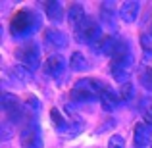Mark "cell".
Masks as SVG:
<instances>
[{
    "mask_svg": "<svg viewBox=\"0 0 152 148\" xmlns=\"http://www.w3.org/2000/svg\"><path fill=\"white\" fill-rule=\"evenodd\" d=\"M67 17H69V23H71V27H77L79 23L83 21V19L87 17V14H85V10H83V6L81 4H77V2H73V4H69V8H67Z\"/></svg>",
    "mask_w": 152,
    "mask_h": 148,
    "instance_id": "15",
    "label": "cell"
},
{
    "mask_svg": "<svg viewBox=\"0 0 152 148\" xmlns=\"http://www.w3.org/2000/svg\"><path fill=\"white\" fill-rule=\"evenodd\" d=\"M150 148H152V144H150Z\"/></svg>",
    "mask_w": 152,
    "mask_h": 148,
    "instance_id": "23",
    "label": "cell"
},
{
    "mask_svg": "<svg viewBox=\"0 0 152 148\" xmlns=\"http://www.w3.org/2000/svg\"><path fill=\"white\" fill-rule=\"evenodd\" d=\"M42 41H45L46 48L50 50H64L67 46V37L62 33V31L54 29V27H48L42 33Z\"/></svg>",
    "mask_w": 152,
    "mask_h": 148,
    "instance_id": "8",
    "label": "cell"
},
{
    "mask_svg": "<svg viewBox=\"0 0 152 148\" xmlns=\"http://www.w3.org/2000/svg\"><path fill=\"white\" fill-rule=\"evenodd\" d=\"M104 83L98 79H79L71 89V100L73 102H91L94 98H100Z\"/></svg>",
    "mask_w": 152,
    "mask_h": 148,
    "instance_id": "3",
    "label": "cell"
},
{
    "mask_svg": "<svg viewBox=\"0 0 152 148\" xmlns=\"http://www.w3.org/2000/svg\"><path fill=\"white\" fill-rule=\"evenodd\" d=\"M110 71L112 77L115 81H119L121 85L129 83V73H131V66H133V56H131L129 42L118 39V44L114 48V54L110 56Z\"/></svg>",
    "mask_w": 152,
    "mask_h": 148,
    "instance_id": "1",
    "label": "cell"
},
{
    "mask_svg": "<svg viewBox=\"0 0 152 148\" xmlns=\"http://www.w3.org/2000/svg\"><path fill=\"white\" fill-rule=\"evenodd\" d=\"M19 139H21V146L23 148H42L41 129H39V125L35 121H31V119H29V121H25Z\"/></svg>",
    "mask_w": 152,
    "mask_h": 148,
    "instance_id": "7",
    "label": "cell"
},
{
    "mask_svg": "<svg viewBox=\"0 0 152 148\" xmlns=\"http://www.w3.org/2000/svg\"><path fill=\"white\" fill-rule=\"evenodd\" d=\"M10 73H12V77H14V81H19V83H23V85L31 81V71L23 66H14L10 69Z\"/></svg>",
    "mask_w": 152,
    "mask_h": 148,
    "instance_id": "17",
    "label": "cell"
},
{
    "mask_svg": "<svg viewBox=\"0 0 152 148\" xmlns=\"http://www.w3.org/2000/svg\"><path fill=\"white\" fill-rule=\"evenodd\" d=\"M73 31H75V39H77L79 42H85V44H96L102 39L100 25H98L93 17H89V15H87Z\"/></svg>",
    "mask_w": 152,
    "mask_h": 148,
    "instance_id": "5",
    "label": "cell"
},
{
    "mask_svg": "<svg viewBox=\"0 0 152 148\" xmlns=\"http://www.w3.org/2000/svg\"><path fill=\"white\" fill-rule=\"evenodd\" d=\"M139 12H141V2L137 0H127L119 6V17L123 19L125 23H133L137 19Z\"/></svg>",
    "mask_w": 152,
    "mask_h": 148,
    "instance_id": "11",
    "label": "cell"
},
{
    "mask_svg": "<svg viewBox=\"0 0 152 148\" xmlns=\"http://www.w3.org/2000/svg\"><path fill=\"white\" fill-rule=\"evenodd\" d=\"M119 94L115 93L112 87H108V85H104V89H102V93H100V104H102V110H106V112H112V110H115L118 108V104H119Z\"/></svg>",
    "mask_w": 152,
    "mask_h": 148,
    "instance_id": "12",
    "label": "cell"
},
{
    "mask_svg": "<svg viewBox=\"0 0 152 148\" xmlns=\"http://www.w3.org/2000/svg\"><path fill=\"white\" fill-rule=\"evenodd\" d=\"M142 115H145V123H148L152 127V100L145 104V110H142Z\"/></svg>",
    "mask_w": 152,
    "mask_h": 148,
    "instance_id": "21",
    "label": "cell"
},
{
    "mask_svg": "<svg viewBox=\"0 0 152 148\" xmlns=\"http://www.w3.org/2000/svg\"><path fill=\"white\" fill-rule=\"evenodd\" d=\"M133 142L135 148H146L148 144H152V127L148 123H137L133 129Z\"/></svg>",
    "mask_w": 152,
    "mask_h": 148,
    "instance_id": "9",
    "label": "cell"
},
{
    "mask_svg": "<svg viewBox=\"0 0 152 148\" xmlns=\"http://www.w3.org/2000/svg\"><path fill=\"white\" fill-rule=\"evenodd\" d=\"M148 35H150V39H152V21H150V25H148Z\"/></svg>",
    "mask_w": 152,
    "mask_h": 148,
    "instance_id": "22",
    "label": "cell"
},
{
    "mask_svg": "<svg viewBox=\"0 0 152 148\" xmlns=\"http://www.w3.org/2000/svg\"><path fill=\"white\" fill-rule=\"evenodd\" d=\"M69 67L73 71H85V69H89V63H87V58L81 52H73L69 58Z\"/></svg>",
    "mask_w": 152,
    "mask_h": 148,
    "instance_id": "16",
    "label": "cell"
},
{
    "mask_svg": "<svg viewBox=\"0 0 152 148\" xmlns=\"http://www.w3.org/2000/svg\"><path fill=\"white\" fill-rule=\"evenodd\" d=\"M108 148H125V141L121 135H112L108 141Z\"/></svg>",
    "mask_w": 152,
    "mask_h": 148,
    "instance_id": "19",
    "label": "cell"
},
{
    "mask_svg": "<svg viewBox=\"0 0 152 148\" xmlns=\"http://www.w3.org/2000/svg\"><path fill=\"white\" fill-rule=\"evenodd\" d=\"M15 58H18L19 66L27 67L29 71H35L41 66V50H39L37 42L33 41H27L21 46H18L15 48Z\"/></svg>",
    "mask_w": 152,
    "mask_h": 148,
    "instance_id": "4",
    "label": "cell"
},
{
    "mask_svg": "<svg viewBox=\"0 0 152 148\" xmlns=\"http://www.w3.org/2000/svg\"><path fill=\"white\" fill-rule=\"evenodd\" d=\"M131 96H133V87H131V83H125V85H121L119 98H121V100H129Z\"/></svg>",
    "mask_w": 152,
    "mask_h": 148,
    "instance_id": "20",
    "label": "cell"
},
{
    "mask_svg": "<svg viewBox=\"0 0 152 148\" xmlns=\"http://www.w3.org/2000/svg\"><path fill=\"white\" fill-rule=\"evenodd\" d=\"M42 69H45V73L48 75V77H60V75L64 73V69H66V60L60 54H52V56L46 58Z\"/></svg>",
    "mask_w": 152,
    "mask_h": 148,
    "instance_id": "10",
    "label": "cell"
},
{
    "mask_svg": "<svg viewBox=\"0 0 152 148\" xmlns=\"http://www.w3.org/2000/svg\"><path fill=\"white\" fill-rule=\"evenodd\" d=\"M39 25H41V19H39V15L31 8H19V10H15L12 19H10V31L18 39L33 35L35 29H39Z\"/></svg>",
    "mask_w": 152,
    "mask_h": 148,
    "instance_id": "2",
    "label": "cell"
},
{
    "mask_svg": "<svg viewBox=\"0 0 152 148\" xmlns=\"http://www.w3.org/2000/svg\"><path fill=\"white\" fill-rule=\"evenodd\" d=\"M2 112L6 115L8 123H21L25 119V108L19 104V100L10 93H2Z\"/></svg>",
    "mask_w": 152,
    "mask_h": 148,
    "instance_id": "6",
    "label": "cell"
},
{
    "mask_svg": "<svg viewBox=\"0 0 152 148\" xmlns=\"http://www.w3.org/2000/svg\"><path fill=\"white\" fill-rule=\"evenodd\" d=\"M141 83L145 85V89H148L152 93V62H145L141 69Z\"/></svg>",
    "mask_w": 152,
    "mask_h": 148,
    "instance_id": "18",
    "label": "cell"
},
{
    "mask_svg": "<svg viewBox=\"0 0 152 148\" xmlns=\"http://www.w3.org/2000/svg\"><path fill=\"white\" fill-rule=\"evenodd\" d=\"M45 12H46V17H48L50 21H54V23H60L64 17H66V10H64V6L60 2H56V0H48V2H45Z\"/></svg>",
    "mask_w": 152,
    "mask_h": 148,
    "instance_id": "13",
    "label": "cell"
},
{
    "mask_svg": "<svg viewBox=\"0 0 152 148\" xmlns=\"http://www.w3.org/2000/svg\"><path fill=\"white\" fill-rule=\"evenodd\" d=\"M115 44H118V39L110 37V35H104L100 41L94 44V50L98 52V54H104V56H112L114 54V48Z\"/></svg>",
    "mask_w": 152,
    "mask_h": 148,
    "instance_id": "14",
    "label": "cell"
}]
</instances>
